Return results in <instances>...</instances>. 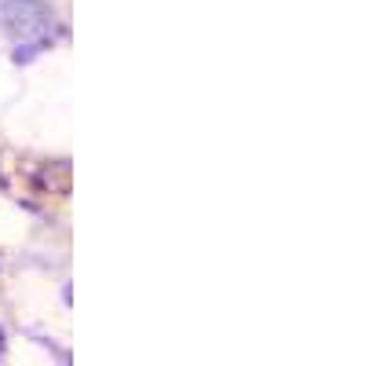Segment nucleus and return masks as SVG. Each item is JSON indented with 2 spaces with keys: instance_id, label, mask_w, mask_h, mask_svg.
Returning a JSON list of instances; mask_svg holds the SVG:
<instances>
[]
</instances>
